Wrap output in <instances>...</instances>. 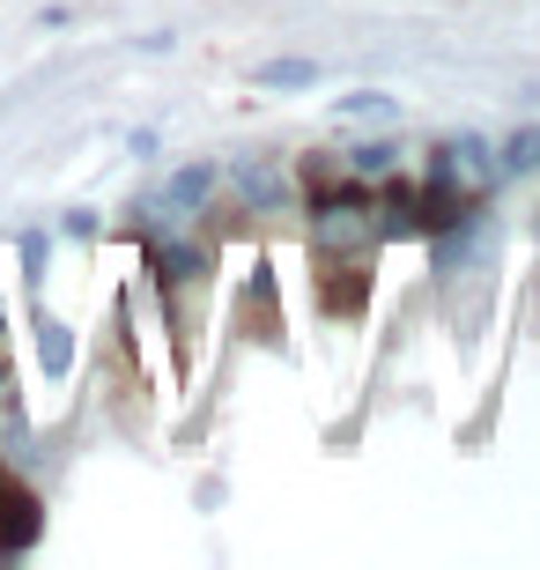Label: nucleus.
<instances>
[{
	"label": "nucleus",
	"instance_id": "39448f33",
	"mask_svg": "<svg viewBox=\"0 0 540 570\" xmlns=\"http://www.w3.org/2000/svg\"><path fill=\"white\" fill-rule=\"evenodd\" d=\"M333 111H341V119H371V127H393L400 119V105L385 97V89H355V97H341Z\"/></svg>",
	"mask_w": 540,
	"mask_h": 570
},
{
	"label": "nucleus",
	"instance_id": "f257e3e1",
	"mask_svg": "<svg viewBox=\"0 0 540 570\" xmlns=\"http://www.w3.org/2000/svg\"><path fill=\"white\" fill-rule=\"evenodd\" d=\"M38 541V497L16 482V474H0V556H16Z\"/></svg>",
	"mask_w": 540,
	"mask_h": 570
},
{
	"label": "nucleus",
	"instance_id": "20e7f679",
	"mask_svg": "<svg viewBox=\"0 0 540 570\" xmlns=\"http://www.w3.org/2000/svg\"><path fill=\"white\" fill-rule=\"evenodd\" d=\"M237 193L252 208H282V170L274 164H237Z\"/></svg>",
	"mask_w": 540,
	"mask_h": 570
},
{
	"label": "nucleus",
	"instance_id": "7ed1b4c3",
	"mask_svg": "<svg viewBox=\"0 0 540 570\" xmlns=\"http://www.w3.org/2000/svg\"><path fill=\"white\" fill-rule=\"evenodd\" d=\"M252 82H259V89H312L318 60H259V67H252Z\"/></svg>",
	"mask_w": 540,
	"mask_h": 570
},
{
	"label": "nucleus",
	"instance_id": "423d86ee",
	"mask_svg": "<svg viewBox=\"0 0 540 570\" xmlns=\"http://www.w3.org/2000/svg\"><path fill=\"white\" fill-rule=\"evenodd\" d=\"M208 193H215V164H186L170 178V200H178V208H200Z\"/></svg>",
	"mask_w": 540,
	"mask_h": 570
},
{
	"label": "nucleus",
	"instance_id": "f03ea898",
	"mask_svg": "<svg viewBox=\"0 0 540 570\" xmlns=\"http://www.w3.org/2000/svg\"><path fill=\"white\" fill-rule=\"evenodd\" d=\"M38 363H45V379H67L75 371V326L38 312Z\"/></svg>",
	"mask_w": 540,
	"mask_h": 570
},
{
	"label": "nucleus",
	"instance_id": "0eeeda50",
	"mask_svg": "<svg viewBox=\"0 0 540 570\" xmlns=\"http://www.w3.org/2000/svg\"><path fill=\"white\" fill-rule=\"evenodd\" d=\"M393 164H400V148H393V141H363V148H348V170H355V178H385Z\"/></svg>",
	"mask_w": 540,
	"mask_h": 570
}]
</instances>
